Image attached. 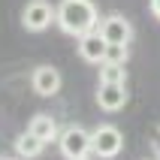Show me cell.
Returning <instances> with one entry per match:
<instances>
[{"mask_svg":"<svg viewBox=\"0 0 160 160\" xmlns=\"http://www.w3.org/2000/svg\"><path fill=\"white\" fill-rule=\"evenodd\" d=\"M54 24L70 36H82V33H88V30H97L100 12L94 6V0H61L58 3Z\"/></svg>","mask_w":160,"mask_h":160,"instance_id":"6da1fadb","label":"cell"},{"mask_svg":"<svg viewBox=\"0 0 160 160\" xmlns=\"http://www.w3.org/2000/svg\"><path fill=\"white\" fill-rule=\"evenodd\" d=\"M58 145H61V154L67 160H79V157H88L94 151V142H91V133L79 124H70L58 136Z\"/></svg>","mask_w":160,"mask_h":160,"instance_id":"7a4b0ae2","label":"cell"},{"mask_svg":"<svg viewBox=\"0 0 160 160\" xmlns=\"http://www.w3.org/2000/svg\"><path fill=\"white\" fill-rule=\"evenodd\" d=\"M54 18H58V6H52L48 0H27L21 9V24L30 33H42L45 27H52Z\"/></svg>","mask_w":160,"mask_h":160,"instance_id":"3957f363","label":"cell"},{"mask_svg":"<svg viewBox=\"0 0 160 160\" xmlns=\"http://www.w3.org/2000/svg\"><path fill=\"white\" fill-rule=\"evenodd\" d=\"M91 142H94V154H97V157L112 160L124 148V133H121L115 124H100V127L91 130Z\"/></svg>","mask_w":160,"mask_h":160,"instance_id":"277c9868","label":"cell"},{"mask_svg":"<svg viewBox=\"0 0 160 160\" xmlns=\"http://www.w3.org/2000/svg\"><path fill=\"white\" fill-rule=\"evenodd\" d=\"M97 30H100V36H103L109 45H130V39H133V24H130V18H124L121 12H112V15L100 18Z\"/></svg>","mask_w":160,"mask_h":160,"instance_id":"5b68a950","label":"cell"},{"mask_svg":"<svg viewBox=\"0 0 160 160\" xmlns=\"http://www.w3.org/2000/svg\"><path fill=\"white\" fill-rule=\"evenodd\" d=\"M76 48H79V58L88 63H103L106 61V52H109V42L100 36V30H88V33L76 36Z\"/></svg>","mask_w":160,"mask_h":160,"instance_id":"8992f818","label":"cell"},{"mask_svg":"<svg viewBox=\"0 0 160 160\" xmlns=\"http://www.w3.org/2000/svg\"><path fill=\"white\" fill-rule=\"evenodd\" d=\"M127 82H100L97 103L103 112H121L127 106Z\"/></svg>","mask_w":160,"mask_h":160,"instance_id":"52a82bcc","label":"cell"},{"mask_svg":"<svg viewBox=\"0 0 160 160\" xmlns=\"http://www.w3.org/2000/svg\"><path fill=\"white\" fill-rule=\"evenodd\" d=\"M30 85H33V91L39 97H54L61 91L63 79H61V72L54 70V67H36L33 76H30Z\"/></svg>","mask_w":160,"mask_h":160,"instance_id":"ba28073f","label":"cell"},{"mask_svg":"<svg viewBox=\"0 0 160 160\" xmlns=\"http://www.w3.org/2000/svg\"><path fill=\"white\" fill-rule=\"evenodd\" d=\"M27 130H30L33 136H39L45 145H48V142H58V136H61V130H58V121H54L52 115H45V112H39V115L30 118Z\"/></svg>","mask_w":160,"mask_h":160,"instance_id":"9c48e42d","label":"cell"},{"mask_svg":"<svg viewBox=\"0 0 160 160\" xmlns=\"http://www.w3.org/2000/svg\"><path fill=\"white\" fill-rule=\"evenodd\" d=\"M42 148H45V142L39 139V136H33L30 130H24V133L15 139V154L21 160H36L39 154H42Z\"/></svg>","mask_w":160,"mask_h":160,"instance_id":"30bf717a","label":"cell"},{"mask_svg":"<svg viewBox=\"0 0 160 160\" xmlns=\"http://www.w3.org/2000/svg\"><path fill=\"white\" fill-rule=\"evenodd\" d=\"M100 82H127V63L103 61L100 63Z\"/></svg>","mask_w":160,"mask_h":160,"instance_id":"8fae6325","label":"cell"},{"mask_svg":"<svg viewBox=\"0 0 160 160\" xmlns=\"http://www.w3.org/2000/svg\"><path fill=\"white\" fill-rule=\"evenodd\" d=\"M106 61L127 63V45H109V52H106Z\"/></svg>","mask_w":160,"mask_h":160,"instance_id":"7c38bea8","label":"cell"},{"mask_svg":"<svg viewBox=\"0 0 160 160\" xmlns=\"http://www.w3.org/2000/svg\"><path fill=\"white\" fill-rule=\"evenodd\" d=\"M148 6H151V15L160 21V0H148Z\"/></svg>","mask_w":160,"mask_h":160,"instance_id":"4fadbf2b","label":"cell"},{"mask_svg":"<svg viewBox=\"0 0 160 160\" xmlns=\"http://www.w3.org/2000/svg\"><path fill=\"white\" fill-rule=\"evenodd\" d=\"M0 160H21V157H0Z\"/></svg>","mask_w":160,"mask_h":160,"instance_id":"5bb4252c","label":"cell"},{"mask_svg":"<svg viewBox=\"0 0 160 160\" xmlns=\"http://www.w3.org/2000/svg\"><path fill=\"white\" fill-rule=\"evenodd\" d=\"M79 160H88V157H79Z\"/></svg>","mask_w":160,"mask_h":160,"instance_id":"9a60e30c","label":"cell"}]
</instances>
